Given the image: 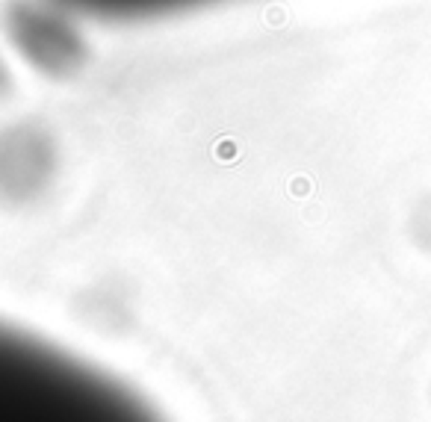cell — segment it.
Segmentation results:
<instances>
[{"label": "cell", "mask_w": 431, "mask_h": 422, "mask_svg": "<svg viewBox=\"0 0 431 422\" xmlns=\"http://www.w3.org/2000/svg\"><path fill=\"white\" fill-rule=\"evenodd\" d=\"M0 422H163L113 375L0 325Z\"/></svg>", "instance_id": "6da1fadb"}]
</instances>
